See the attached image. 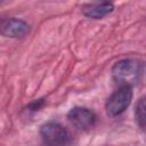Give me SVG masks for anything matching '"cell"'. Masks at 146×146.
I'll return each mask as SVG.
<instances>
[{
	"label": "cell",
	"mask_w": 146,
	"mask_h": 146,
	"mask_svg": "<svg viewBox=\"0 0 146 146\" xmlns=\"http://www.w3.org/2000/svg\"><path fill=\"white\" fill-rule=\"evenodd\" d=\"M114 10V3L113 2H94L88 3L82 7V14L92 19H102L105 16L110 15Z\"/></svg>",
	"instance_id": "obj_6"
},
{
	"label": "cell",
	"mask_w": 146,
	"mask_h": 146,
	"mask_svg": "<svg viewBox=\"0 0 146 146\" xmlns=\"http://www.w3.org/2000/svg\"><path fill=\"white\" fill-rule=\"evenodd\" d=\"M31 30L30 24L21 18L7 17L0 21V34L7 38H23Z\"/></svg>",
	"instance_id": "obj_5"
},
{
	"label": "cell",
	"mask_w": 146,
	"mask_h": 146,
	"mask_svg": "<svg viewBox=\"0 0 146 146\" xmlns=\"http://www.w3.org/2000/svg\"><path fill=\"white\" fill-rule=\"evenodd\" d=\"M39 133L44 146H67L71 141L70 131L60 123L49 121L40 127Z\"/></svg>",
	"instance_id": "obj_2"
},
{
	"label": "cell",
	"mask_w": 146,
	"mask_h": 146,
	"mask_svg": "<svg viewBox=\"0 0 146 146\" xmlns=\"http://www.w3.org/2000/svg\"><path fill=\"white\" fill-rule=\"evenodd\" d=\"M46 104V100L43 98H40V99H35L33 102H31L29 105H27V111H32V112H35V111H39L41 110Z\"/></svg>",
	"instance_id": "obj_8"
},
{
	"label": "cell",
	"mask_w": 146,
	"mask_h": 146,
	"mask_svg": "<svg viewBox=\"0 0 146 146\" xmlns=\"http://www.w3.org/2000/svg\"><path fill=\"white\" fill-rule=\"evenodd\" d=\"M135 119L138 124V127L144 130L145 128V97L141 96L135 107Z\"/></svg>",
	"instance_id": "obj_7"
},
{
	"label": "cell",
	"mask_w": 146,
	"mask_h": 146,
	"mask_svg": "<svg viewBox=\"0 0 146 146\" xmlns=\"http://www.w3.org/2000/svg\"><path fill=\"white\" fill-rule=\"evenodd\" d=\"M145 64L139 58H124L112 66V76L121 86L138 83L144 75Z\"/></svg>",
	"instance_id": "obj_1"
},
{
	"label": "cell",
	"mask_w": 146,
	"mask_h": 146,
	"mask_svg": "<svg viewBox=\"0 0 146 146\" xmlns=\"http://www.w3.org/2000/svg\"><path fill=\"white\" fill-rule=\"evenodd\" d=\"M67 119L76 128L81 130H89L96 125L98 116L92 110L88 107L75 106L67 113Z\"/></svg>",
	"instance_id": "obj_4"
},
{
	"label": "cell",
	"mask_w": 146,
	"mask_h": 146,
	"mask_svg": "<svg viewBox=\"0 0 146 146\" xmlns=\"http://www.w3.org/2000/svg\"><path fill=\"white\" fill-rule=\"evenodd\" d=\"M132 100V89L130 86H121L106 100L105 110L107 115L114 117L122 114Z\"/></svg>",
	"instance_id": "obj_3"
}]
</instances>
